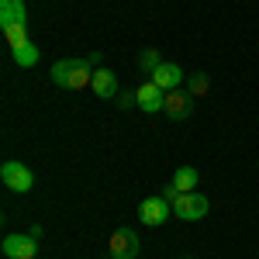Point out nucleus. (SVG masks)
<instances>
[{
    "mask_svg": "<svg viewBox=\"0 0 259 259\" xmlns=\"http://www.w3.org/2000/svg\"><path fill=\"white\" fill-rule=\"evenodd\" d=\"M100 62V56L94 52V56H80V59H59L56 66H52V83L56 87H62V90H83V87H90L94 83V66Z\"/></svg>",
    "mask_w": 259,
    "mask_h": 259,
    "instance_id": "nucleus-1",
    "label": "nucleus"
},
{
    "mask_svg": "<svg viewBox=\"0 0 259 259\" xmlns=\"http://www.w3.org/2000/svg\"><path fill=\"white\" fill-rule=\"evenodd\" d=\"M0 180H4V187L7 190H14V194H28L31 187H35V177H31V169L24 166V162L11 159L0 166Z\"/></svg>",
    "mask_w": 259,
    "mask_h": 259,
    "instance_id": "nucleus-2",
    "label": "nucleus"
},
{
    "mask_svg": "<svg viewBox=\"0 0 259 259\" xmlns=\"http://www.w3.org/2000/svg\"><path fill=\"white\" fill-rule=\"evenodd\" d=\"M107 252L111 259H139V235L132 228H114L107 239Z\"/></svg>",
    "mask_w": 259,
    "mask_h": 259,
    "instance_id": "nucleus-3",
    "label": "nucleus"
},
{
    "mask_svg": "<svg viewBox=\"0 0 259 259\" xmlns=\"http://www.w3.org/2000/svg\"><path fill=\"white\" fill-rule=\"evenodd\" d=\"M173 214V204L162 197V194H156V197H145L139 204V221L142 225H149V228H159L162 221Z\"/></svg>",
    "mask_w": 259,
    "mask_h": 259,
    "instance_id": "nucleus-4",
    "label": "nucleus"
},
{
    "mask_svg": "<svg viewBox=\"0 0 259 259\" xmlns=\"http://www.w3.org/2000/svg\"><path fill=\"white\" fill-rule=\"evenodd\" d=\"M207 211H211V200L204 197V194H197V190H194V194H183V197L173 204V214H177L180 221H200Z\"/></svg>",
    "mask_w": 259,
    "mask_h": 259,
    "instance_id": "nucleus-5",
    "label": "nucleus"
},
{
    "mask_svg": "<svg viewBox=\"0 0 259 259\" xmlns=\"http://www.w3.org/2000/svg\"><path fill=\"white\" fill-rule=\"evenodd\" d=\"M135 100H139V107L145 114H159L162 107H166V90H159L152 80H145L135 87Z\"/></svg>",
    "mask_w": 259,
    "mask_h": 259,
    "instance_id": "nucleus-6",
    "label": "nucleus"
},
{
    "mask_svg": "<svg viewBox=\"0 0 259 259\" xmlns=\"http://www.w3.org/2000/svg\"><path fill=\"white\" fill-rule=\"evenodd\" d=\"M162 114H166L169 121H187L190 114H194V97H190L187 90H169V94H166Z\"/></svg>",
    "mask_w": 259,
    "mask_h": 259,
    "instance_id": "nucleus-7",
    "label": "nucleus"
},
{
    "mask_svg": "<svg viewBox=\"0 0 259 259\" xmlns=\"http://www.w3.org/2000/svg\"><path fill=\"white\" fill-rule=\"evenodd\" d=\"M149 80L156 83L159 90H166V94H169V90H180V87H183L187 73H183V66H180V62H162L159 69L149 76Z\"/></svg>",
    "mask_w": 259,
    "mask_h": 259,
    "instance_id": "nucleus-8",
    "label": "nucleus"
},
{
    "mask_svg": "<svg viewBox=\"0 0 259 259\" xmlns=\"http://www.w3.org/2000/svg\"><path fill=\"white\" fill-rule=\"evenodd\" d=\"M4 256L7 259H35L38 256V239H31V235H7L4 239Z\"/></svg>",
    "mask_w": 259,
    "mask_h": 259,
    "instance_id": "nucleus-9",
    "label": "nucleus"
},
{
    "mask_svg": "<svg viewBox=\"0 0 259 259\" xmlns=\"http://www.w3.org/2000/svg\"><path fill=\"white\" fill-rule=\"evenodd\" d=\"M90 90H94L100 100L118 97V76H114L111 69H104V66H100L97 73H94V83H90Z\"/></svg>",
    "mask_w": 259,
    "mask_h": 259,
    "instance_id": "nucleus-10",
    "label": "nucleus"
},
{
    "mask_svg": "<svg viewBox=\"0 0 259 259\" xmlns=\"http://www.w3.org/2000/svg\"><path fill=\"white\" fill-rule=\"evenodd\" d=\"M11 24H28L24 0H0V28H11Z\"/></svg>",
    "mask_w": 259,
    "mask_h": 259,
    "instance_id": "nucleus-11",
    "label": "nucleus"
},
{
    "mask_svg": "<svg viewBox=\"0 0 259 259\" xmlns=\"http://www.w3.org/2000/svg\"><path fill=\"white\" fill-rule=\"evenodd\" d=\"M11 56H14V62H18L21 69H31V66H38L41 59V52H38V45L28 38L24 45H18V49H11Z\"/></svg>",
    "mask_w": 259,
    "mask_h": 259,
    "instance_id": "nucleus-12",
    "label": "nucleus"
},
{
    "mask_svg": "<svg viewBox=\"0 0 259 259\" xmlns=\"http://www.w3.org/2000/svg\"><path fill=\"white\" fill-rule=\"evenodd\" d=\"M197 180H200V173L194 169V166H180L177 173H173V187H177L180 194H194Z\"/></svg>",
    "mask_w": 259,
    "mask_h": 259,
    "instance_id": "nucleus-13",
    "label": "nucleus"
},
{
    "mask_svg": "<svg viewBox=\"0 0 259 259\" xmlns=\"http://www.w3.org/2000/svg\"><path fill=\"white\" fill-rule=\"evenodd\" d=\"M162 62H166V59L159 56V49H142V56H139V69L145 73V76H152V73L159 69Z\"/></svg>",
    "mask_w": 259,
    "mask_h": 259,
    "instance_id": "nucleus-14",
    "label": "nucleus"
},
{
    "mask_svg": "<svg viewBox=\"0 0 259 259\" xmlns=\"http://www.w3.org/2000/svg\"><path fill=\"white\" fill-rule=\"evenodd\" d=\"M207 90H211V80H207V73H190V76H187V94H190L194 100L204 97Z\"/></svg>",
    "mask_w": 259,
    "mask_h": 259,
    "instance_id": "nucleus-15",
    "label": "nucleus"
},
{
    "mask_svg": "<svg viewBox=\"0 0 259 259\" xmlns=\"http://www.w3.org/2000/svg\"><path fill=\"white\" fill-rule=\"evenodd\" d=\"M4 38H7L11 49L24 45V41H28V24H11V28H4Z\"/></svg>",
    "mask_w": 259,
    "mask_h": 259,
    "instance_id": "nucleus-16",
    "label": "nucleus"
},
{
    "mask_svg": "<svg viewBox=\"0 0 259 259\" xmlns=\"http://www.w3.org/2000/svg\"><path fill=\"white\" fill-rule=\"evenodd\" d=\"M159 194H162V197H166V200H169V204H177V200L183 197V194H180V190H177V187H173V183H169V187H162Z\"/></svg>",
    "mask_w": 259,
    "mask_h": 259,
    "instance_id": "nucleus-17",
    "label": "nucleus"
},
{
    "mask_svg": "<svg viewBox=\"0 0 259 259\" xmlns=\"http://www.w3.org/2000/svg\"><path fill=\"white\" fill-rule=\"evenodd\" d=\"M132 104H139V100H135V94H118V107H121V111H128Z\"/></svg>",
    "mask_w": 259,
    "mask_h": 259,
    "instance_id": "nucleus-18",
    "label": "nucleus"
},
{
    "mask_svg": "<svg viewBox=\"0 0 259 259\" xmlns=\"http://www.w3.org/2000/svg\"><path fill=\"white\" fill-rule=\"evenodd\" d=\"M28 235H31V239H41L45 232H41V225H31V228H28Z\"/></svg>",
    "mask_w": 259,
    "mask_h": 259,
    "instance_id": "nucleus-19",
    "label": "nucleus"
}]
</instances>
